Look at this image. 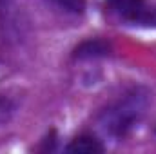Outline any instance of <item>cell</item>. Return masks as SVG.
I'll use <instances>...</instances> for the list:
<instances>
[{
	"mask_svg": "<svg viewBox=\"0 0 156 154\" xmlns=\"http://www.w3.org/2000/svg\"><path fill=\"white\" fill-rule=\"evenodd\" d=\"M149 103L151 91L144 85H134L100 113L98 123L107 136L115 140L125 138L142 121Z\"/></svg>",
	"mask_w": 156,
	"mask_h": 154,
	"instance_id": "obj_1",
	"label": "cell"
},
{
	"mask_svg": "<svg viewBox=\"0 0 156 154\" xmlns=\"http://www.w3.org/2000/svg\"><path fill=\"white\" fill-rule=\"evenodd\" d=\"M111 53V45L102 38H89L78 44L73 51V56L76 60H94V58H104Z\"/></svg>",
	"mask_w": 156,
	"mask_h": 154,
	"instance_id": "obj_2",
	"label": "cell"
},
{
	"mask_svg": "<svg viewBox=\"0 0 156 154\" xmlns=\"http://www.w3.org/2000/svg\"><path fill=\"white\" fill-rule=\"evenodd\" d=\"M66 152H69V154H100V152H104V145L94 136L82 134V136L75 138L66 147Z\"/></svg>",
	"mask_w": 156,
	"mask_h": 154,
	"instance_id": "obj_3",
	"label": "cell"
},
{
	"mask_svg": "<svg viewBox=\"0 0 156 154\" xmlns=\"http://www.w3.org/2000/svg\"><path fill=\"white\" fill-rule=\"evenodd\" d=\"M118 7V13L129 20V22H134L138 24V20L142 18L144 11H145V2L144 0H115Z\"/></svg>",
	"mask_w": 156,
	"mask_h": 154,
	"instance_id": "obj_4",
	"label": "cell"
},
{
	"mask_svg": "<svg viewBox=\"0 0 156 154\" xmlns=\"http://www.w3.org/2000/svg\"><path fill=\"white\" fill-rule=\"evenodd\" d=\"M16 109H18V105H16V102H15L11 96L0 94V125L7 123V121L15 116Z\"/></svg>",
	"mask_w": 156,
	"mask_h": 154,
	"instance_id": "obj_5",
	"label": "cell"
},
{
	"mask_svg": "<svg viewBox=\"0 0 156 154\" xmlns=\"http://www.w3.org/2000/svg\"><path fill=\"white\" fill-rule=\"evenodd\" d=\"M51 2L62 7L64 11H69L75 15H80L85 11V0H51Z\"/></svg>",
	"mask_w": 156,
	"mask_h": 154,
	"instance_id": "obj_6",
	"label": "cell"
},
{
	"mask_svg": "<svg viewBox=\"0 0 156 154\" xmlns=\"http://www.w3.org/2000/svg\"><path fill=\"white\" fill-rule=\"evenodd\" d=\"M138 24L156 27V7H154V9H145V11H144V15H142V18L138 20Z\"/></svg>",
	"mask_w": 156,
	"mask_h": 154,
	"instance_id": "obj_7",
	"label": "cell"
},
{
	"mask_svg": "<svg viewBox=\"0 0 156 154\" xmlns=\"http://www.w3.org/2000/svg\"><path fill=\"white\" fill-rule=\"evenodd\" d=\"M113 2H115V0H113Z\"/></svg>",
	"mask_w": 156,
	"mask_h": 154,
	"instance_id": "obj_8",
	"label": "cell"
}]
</instances>
